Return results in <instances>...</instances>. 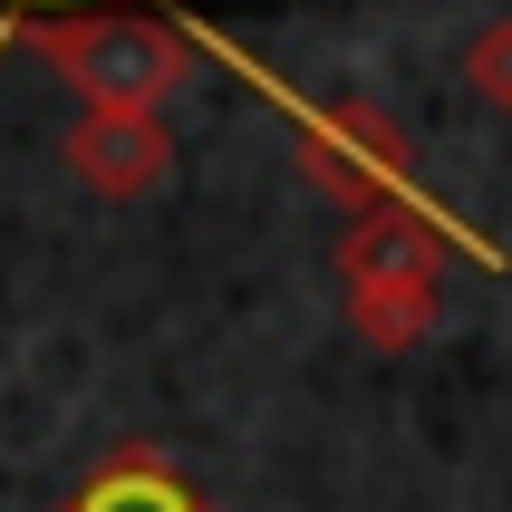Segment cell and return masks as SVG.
I'll use <instances>...</instances> for the list:
<instances>
[{
	"label": "cell",
	"mask_w": 512,
	"mask_h": 512,
	"mask_svg": "<svg viewBox=\"0 0 512 512\" xmlns=\"http://www.w3.org/2000/svg\"><path fill=\"white\" fill-rule=\"evenodd\" d=\"M445 252H474V232H455L426 194L377 203L339 232V300L348 329L368 348H416L445 319Z\"/></svg>",
	"instance_id": "obj_1"
},
{
	"label": "cell",
	"mask_w": 512,
	"mask_h": 512,
	"mask_svg": "<svg viewBox=\"0 0 512 512\" xmlns=\"http://www.w3.org/2000/svg\"><path fill=\"white\" fill-rule=\"evenodd\" d=\"M29 58H49L97 116H155L174 87L194 78V39L165 10H87V20H10Z\"/></svg>",
	"instance_id": "obj_2"
},
{
	"label": "cell",
	"mask_w": 512,
	"mask_h": 512,
	"mask_svg": "<svg viewBox=\"0 0 512 512\" xmlns=\"http://www.w3.org/2000/svg\"><path fill=\"white\" fill-rule=\"evenodd\" d=\"M300 174L358 223V213H377V203H406V194H416V145H406V126L387 107L339 97V107H310V116H300Z\"/></svg>",
	"instance_id": "obj_3"
},
{
	"label": "cell",
	"mask_w": 512,
	"mask_h": 512,
	"mask_svg": "<svg viewBox=\"0 0 512 512\" xmlns=\"http://www.w3.org/2000/svg\"><path fill=\"white\" fill-rule=\"evenodd\" d=\"M58 155H68V174H78L87 194H107V203H145V194H165V184H174L165 116H97V107H87Z\"/></svg>",
	"instance_id": "obj_4"
},
{
	"label": "cell",
	"mask_w": 512,
	"mask_h": 512,
	"mask_svg": "<svg viewBox=\"0 0 512 512\" xmlns=\"http://www.w3.org/2000/svg\"><path fill=\"white\" fill-rule=\"evenodd\" d=\"M58 512H213V503H203V493L184 484L155 445H116V455L97 464V474H87Z\"/></svg>",
	"instance_id": "obj_5"
},
{
	"label": "cell",
	"mask_w": 512,
	"mask_h": 512,
	"mask_svg": "<svg viewBox=\"0 0 512 512\" xmlns=\"http://www.w3.org/2000/svg\"><path fill=\"white\" fill-rule=\"evenodd\" d=\"M464 87H474V107L512 116V10H503V20H484L474 39H464Z\"/></svg>",
	"instance_id": "obj_6"
},
{
	"label": "cell",
	"mask_w": 512,
	"mask_h": 512,
	"mask_svg": "<svg viewBox=\"0 0 512 512\" xmlns=\"http://www.w3.org/2000/svg\"><path fill=\"white\" fill-rule=\"evenodd\" d=\"M10 20H87V10H116V0H0Z\"/></svg>",
	"instance_id": "obj_7"
}]
</instances>
